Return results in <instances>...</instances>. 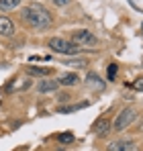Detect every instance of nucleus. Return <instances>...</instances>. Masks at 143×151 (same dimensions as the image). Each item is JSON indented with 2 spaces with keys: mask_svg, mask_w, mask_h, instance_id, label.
<instances>
[{
  "mask_svg": "<svg viewBox=\"0 0 143 151\" xmlns=\"http://www.w3.org/2000/svg\"><path fill=\"white\" fill-rule=\"evenodd\" d=\"M23 21L27 23L29 27H33V29H39V31H43V29H47V27L53 25V17H51V12H49L45 6H41V4H29V6H23Z\"/></svg>",
  "mask_w": 143,
  "mask_h": 151,
  "instance_id": "f257e3e1",
  "label": "nucleus"
},
{
  "mask_svg": "<svg viewBox=\"0 0 143 151\" xmlns=\"http://www.w3.org/2000/svg\"><path fill=\"white\" fill-rule=\"evenodd\" d=\"M49 49L55 51V53H59V55H76L80 47L74 43V41H68V39H64V37H53V39H49Z\"/></svg>",
  "mask_w": 143,
  "mask_h": 151,
  "instance_id": "f03ea898",
  "label": "nucleus"
},
{
  "mask_svg": "<svg viewBox=\"0 0 143 151\" xmlns=\"http://www.w3.org/2000/svg\"><path fill=\"white\" fill-rule=\"evenodd\" d=\"M137 119V112H135V108H123L119 114H117V119H115V123H113V131H125L127 127L131 125L133 121Z\"/></svg>",
  "mask_w": 143,
  "mask_h": 151,
  "instance_id": "7ed1b4c3",
  "label": "nucleus"
},
{
  "mask_svg": "<svg viewBox=\"0 0 143 151\" xmlns=\"http://www.w3.org/2000/svg\"><path fill=\"white\" fill-rule=\"evenodd\" d=\"M72 41L78 45V47H94L96 43H98V39H96L94 35L90 33V31H76V33H72Z\"/></svg>",
  "mask_w": 143,
  "mask_h": 151,
  "instance_id": "20e7f679",
  "label": "nucleus"
},
{
  "mask_svg": "<svg viewBox=\"0 0 143 151\" xmlns=\"http://www.w3.org/2000/svg\"><path fill=\"white\" fill-rule=\"evenodd\" d=\"M108 151H139V147L131 139H121V141H113L108 145Z\"/></svg>",
  "mask_w": 143,
  "mask_h": 151,
  "instance_id": "39448f33",
  "label": "nucleus"
},
{
  "mask_svg": "<svg viewBox=\"0 0 143 151\" xmlns=\"http://www.w3.org/2000/svg\"><path fill=\"white\" fill-rule=\"evenodd\" d=\"M0 35H2V37H12V35H14V23H12L6 14L0 17Z\"/></svg>",
  "mask_w": 143,
  "mask_h": 151,
  "instance_id": "423d86ee",
  "label": "nucleus"
},
{
  "mask_svg": "<svg viewBox=\"0 0 143 151\" xmlns=\"http://www.w3.org/2000/svg\"><path fill=\"white\" fill-rule=\"evenodd\" d=\"M92 131H94L96 135L108 133V131H110V121H108V119H104V116H100V119L96 121L94 125H92Z\"/></svg>",
  "mask_w": 143,
  "mask_h": 151,
  "instance_id": "0eeeda50",
  "label": "nucleus"
},
{
  "mask_svg": "<svg viewBox=\"0 0 143 151\" xmlns=\"http://www.w3.org/2000/svg\"><path fill=\"white\" fill-rule=\"evenodd\" d=\"M59 88V82L57 80H45V82H39V86H37V90L41 92V94H45V92H55Z\"/></svg>",
  "mask_w": 143,
  "mask_h": 151,
  "instance_id": "6e6552de",
  "label": "nucleus"
},
{
  "mask_svg": "<svg viewBox=\"0 0 143 151\" xmlns=\"http://www.w3.org/2000/svg\"><path fill=\"white\" fill-rule=\"evenodd\" d=\"M57 82H59V86H76V84L80 82V78L76 74H64Z\"/></svg>",
  "mask_w": 143,
  "mask_h": 151,
  "instance_id": "1a4fd4ad",
  "label": "nucleus"
},
{
  "mask_svg": "<svg viewBox=\"0 0 143 151\" xmlns=\"http://www.w3.org/2000/svg\"><path fill=\"white\" fill-rule=\"evenodd\" d=\"M19 6H21V0H0V10L2 12H10Z\"/></svg>",
  "mask_w": 143,
  "mask_h": 151,
  "instance_id": "9d476101",
  "label": "nucleus"
},
{
  "mask_svg": "<svg viewBox=\"0 0 143 151\" xmlns=\"http://www.w3.org/2000/svg\"><path fill=\"white\" fill-rule=\"evenodd\" d=\"M27 74L29 76H51L53 74V70H49V68H35V65H29L27 68Z\"/></svg>",
  "mask_w": 143,
  "mask_h": 151,
  "instance_id": "9b49d317",
  "label": "nucleus"
},
{
  "mask_svg": "<svg viewBox=\"0 0 143 151\" xmlns=\"http://www.w3.org/2000/svg\"><path fill=\"white\" fill-rule=\"evenodd\" d=\"M86 82H88L90 86H94L96 90H102V88H104V82H102V80H100V78H98L96 74H88Z\"/></svg>",
  "mask_w": 143,
  "mask_h": 151,
  "instance_id": "f8f14e48",
  "label": "nucleus"
},
{
  "mask_svg": "<svg viewBox=\"0 0 143 151\" xmlns=\"http://www.w3.org/2000/svg\"><path fill=\"white\" fill-rule=\"evenodd\" d=\"M84 106H88V102H80V104H72V106H59L57 108V112H74V110H80V108H84Z\"/></svg>",
  "mask_w": 143,
  "mask_h": 151,
  "instance_id": "ddd939ff",
  "label": "nucleus"
},
{
  "mask_svg": "<svg viewBox=\"0 0 143 151\" xmlns=\"http://www.w3.org/2000/svg\"><path fill=\"white\" fill-rule=\"evenodd\" d=\"M57 141L59 143H72L74 141V135L72 133H61V135H57Z\"/></svg>",
  "mask_w": 143,
  "mask_h": 151,
  "instance_id": "4468645a",
  "label": "nucleus"
},
{
  "mask_svg": "<svg viewBox=\"0 0 143 151\" xmlns=\"http://www.w3.org/2000/svg\"><path fill=\"white\" fill-rule=\"evenodd\" d=\"M115 76H117V63H110V65H108V72H106L108 82H113V80H115Z\"/></svg>",
  "mask_w": 143,
  "mask_h": 151,
  "instance_id": "2eb2a0df",
  "label": "nucleus"
},
{
  "mask_svg": "<svg viewBox=\"0 0 143 151\" xmlns=\"http://www.w3.org/2000/svg\"><path fill=\"white\" fill-rule=\"evenodd\" d=\"M131 88H133V90H137V92H143V78H137V80L131 84Z\"/></svg>",
  "mask_w": 143,
  "mask_h": 151,
  "instance_id": "dca6fc26",
  "label": "nucleus"
},
{
  "mask_svg": "<svg viewBox=\"0 0 143 151\" xmlns=\"http://www.w3.org/2000/svg\"><path fill=\"white\" fill-rule=\"evenodd\" d=\"M66 65H74V68H84L86 61L84 59H74V61H66Z\"/></svg>",
  "mask_w": 143,
  "mask_h": 151,
  "instance_id": "f3484780",
  "label": "nucleus"
},
{
  "mask_svg": "<svg viewBox=\"0 0 143 151\" xmlns=\"http://www.w3.org/2000/svg\"><path fill=\"white\" fill-rule=\"evenodd\" d=\"M51 2H53L55 6H68V4H70L72 0H51Z\"/></svg>",
  "mask_w": 143,
  "mask_h": 151,
  "instance_id": "a211bd4d",
  "label": "nucleus"
},
{
  "mask_svg": "<svg viewBox=\"0 0 143 151\" xmlns=\"http://www.w3.org/2000/svg\"><path fill=\"white\" fill-rule=\"evenodd\" d=\"M59 100L66 102V100H70V96H68V94H61V96H59Z\"/></svg>",
  "mask_w": 143,
  "mask_h": 151,
  "instance_id": "6ab92c4d",
  "label": "nucleus"
}]
</instances>
